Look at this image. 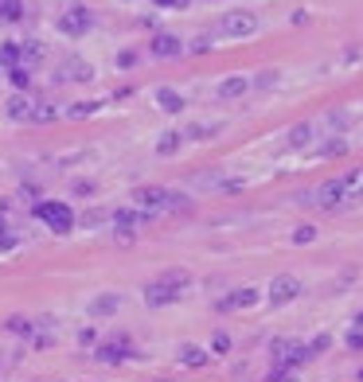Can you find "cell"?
Wrapping results in <instances>:
<instances>
[{
    "instance_id": "1f68e13d",
    "label": "cell",
    "mask_w": 363,
    "mask_h": 382,
    "mask_svg": "<svg viewBox=\"0 0 363 382\" xmlns=\"http://www.w3.org/2000/svg\"><path fill=\"white\" fill-rule=\"evenodd\" d=\"M94 102H75V109H70V118H86V113H94Z\"/></svg>"
},
{
    "instance_id": "603a6c76",
    "label": "cell",
    "mask_w": 363,
    "mask_h": 382,
    "mask_svg": "<svg viewBox=\"0 0 363 382\" xmlns=\"http://www.w3.org/2000/svg\"><path fill=\"white\" fill-rule=\"evenodd\" d=\"M8 332H12V335H24V340H36V324L24 320V316H12V320H8Z\"/></svg>"
},
{
    "instance_id": "9c48e42d",
    "label": "cell",
    "mask_w": 363,
    "mask_h": 382,
    "mask_svg": "<svg viewBox=\"0 0 363 382\" xmlns=\"http://www.w3.org/2000/svg\"><path fill=\"white\" fill-rule=\"evenodd\" d=\"M270 304H289V301H297L301 296V281L297 277H289V273H281V277H274L270 281Z\"/></svg>"
},
{
    "instance_id": "ffe728a7",
    "label": "cell",
    "mask_w": 363,
    "mask_h": 382,
    "mask_svg": "<svg viewBox=\"0 0 363 382\" xmlns=\"http://www.w3.org/2000/svg\"><path fill=\"white\" fill-rule=\"evenodd\" d=\"M313 133H316L313 121H301V125H297L293 133H289V148H304L309 141H313Z\"/></svg>"
},
{
    "instance_id": "4dcf8cb0",
    "label": "cell",
    "mask_w": 363,
    "mask_h": 382,
    "mask_svg": "<svg viewBox=\"0 0 363 382\" xmlns=\"http://www.w3.org/2000/svg\"><path fill=\"white\" fill-rule=\"evenodd\" d=\"M328 335H316V340H309V355H320V351H328Z\"/></svg>"
},
{
    "instance_id": "7402d4cb",
    "label": "cell",
    "mask_w": 363,
    "mask_h": 382,
    "mask_svg": "<svg viewBox=\"0 0 363 382\" xmlns=\"http://www.w3.org/2000/svg\"><path fill=\"white\" fill-rule=\"evenodd\" d=\"M43 59V43H36V40H31V43H20V63H24V67H36V63H40Z\"/></svg>"
},
{
    "instance_id": "2e32d148",
    "label": "cell",
    "mask_w": 363,
    "mask_h": 382,
    "mask_svg": "<svg viewBox=\"0 0 363 382\" xmlns=\"http://www.w3.org/2000/svg\"><path fill=\"white\" fill-rule=\"evenodd\" d=\"M94 70H90V63H82V59H67L63 63V74L59 79H70V82H86Z\"/></svg>"
},
{
    "instance_id": "f1b7e54d",
    "label": "cell",
    "mask_w": 363,
    "mask_h": 382,
    "mask_svg": "<svg viewBox=\"0 0 363 382\" xmlns=\"http://www.w3.org/2000/svg\"><path fill=\"white\" fill-rule=\"evenodd\" d=\"M313 238H316L313 226H297V230H293V242H297V246H309Z\"/></svg>"
},
{
    "instance_id": "d590c367",
    "label": "cell",
    "mask_w": 363,
    "mask_h": 382,
    "mask_svg": "<svg viewBox=\"0 0 363 382\" xmlns=\"http://www.w3.org/2000/svg\"><path fill=\"white\" fill-rule=\"evenodd\" d=\"M270 382H297V374L293 371H274V374H270Z\"/></svg>"
},
{
    "instance_id": "cb8c5ba5",
    "label": "cell",
    "mask_w": 363,
    "mask_h": 382,
    "mask_svg": "<svg viewBox=\"0 0 363 382\" xmlns=\"http://www.w3.org/2000/svg\"><path fill=\"white\" fill-rule=\"evenodd\" d=\"M24 16V0H0V20H20Z\"/></svg>"
},
{
    "instance_id": "d6a6232c",
    "label": "cell",
    "mask_w": 363,
    "mask_h": 382,
    "mask_svg": "<svg viewBox=\"0 0 363 382\" xmlns=\"http://www.w3.org/2000/svg\"><path fill=\"white\" fill-rule=\"evenodd\" d=\"M348 347H352V351H363V328L348 332Z\"/></svg>"
},
{
    "instance_id": "4fadbf2b",
    "label": "cell",
    "mask_w": 363,
    "mask_h": 382,
    "mask_svg": "<svg viewBox=\"0 0 363 382\" xmlns=\"http://www.w3.org/2000/svg\"><path fill=\"white\" fill-rule=\"evenodd\" d=\"M148 47H153V55H157V59H176L180 51H184V43H180L176 35L160 31V35H153V43H148Z\"/></svg>"
},
{
    "instance_id": "d4e9b609",
    "label": "cell",
    "mask_w": 363,
    "mask_h": 382,
    "mask_svg": "<svg viewBox=\"0 0 363 382\" xmlns=\"http://www.w3.org/2000/svg\"><path fill=\"white\" fill-rule=\"evenodd\" d=\"M0 67H20V43H4L0 47Z\"/></svg>"
},
{
    "instance_id": "f546056e",
    "label": "cell",
    "mask_w": 363,
    "mask_h": 382,
    "mask_svg": "<svg viewBox=\"0 0 363 382\" xmlns=\"http://www.w3.org/2000/svg\"><path fill=\"white\" fill-rule=\"evenodd\" d=\"M277 82V70H262V74H258L254 82H250V86H258V90H265V86H274Z\"/></svg>"
},
{
    "instance_id": "5bb4252c",
    "label": "cell",
    "mask_w": 363,
    "mask_h": 382,
    "mask_svg": "<svg viewBox=\"0 0 363 382\" xmlns=\"http://www.w3.org/2000/svg\"><path fill=\"white\" fill-rule=\"evenodd\" d=\"M157 106L164 109V113H180V109H184V94L172 90V86H160L157 90Z\"/></svg>"
},
{
    "instance_id": "7c38bea8",
    "label": "cell",
    "mask_w": 363,
    "mask_h": 382,
    "mask_svg": "<svg viewBox=\"0 0 363 382\" xmlns=\"http://www.w3.org/2000/svg\"><path fill=\"white\" fill-rule=\"evenodd\" d=\"M246 90H250V79H246V74H231V79H223V82L215 86V94H219L223 102H235V98H242Z\"/></svg>"
},
{
    "instance_id": "e575fe53",
    "label": "cell",
    "mask_w": 363,
    "mask_h": 382,
    "mask_svg": "<svg viewBox=\"0 0 363 382\" xmlns=\"http://www.w3.org/2000/svg\"><path fill=\"white\" fill-rule=\"evenodd\" d=\"M102 218H106V211H86V215H82V223H86V226H98Z\"/></svg>"
},
{
    "instance_id": "6da1fadb",
    "label": "cell",
    "mask_w": 363,
    "mask_h": 382,
    "mask_svg": "<svg viewBox=\"0 0 363 382\" xmlns=\"http://www.w3.org/2000/svg\"><path fill=\"white\" fill-rule=\"evenodd\" d=\"M133 199H137V207L148 211V215H157V211H184L187 207V199L180 191H168V187H137Z\"/></svg>"
},
{
    "instance_id": "83f0119b",
    "label": "cell",
    "mask_w": 363,
    "mask_h": 382,
    "mask_svg": "<svg viewBox=\"0 0 363 382\" xmlns=\"http://www.w3.org/2000/svg\"><path fill=\"white\" fill-rule=\"evenodd\" d=\"M211 351H215V355H226V351H231V335H226V332H215V340H211Z\"/></svg>"
},
{
    "instance_id": "836d02e7",
    "label": "cell",
    "mask_w": 363,
    "mask_h": 382,
    "mask_svg": "<svg viewBox=\"0 0 363 382\" xmlns=\"http://www.w3.org/2000/svg\"><path fill=\"white\" fill-rule=\"evenodd\" d=\"M12 246H16V238L8 234V226L0 223V250H12Z\"/></svg>"
},
{
    "instance_id": "44dd1931",
    "label": "cell",
    "mask_w": 363,
    "mask_h": 382,
    "mask_svg": "<svg viewBox=\"0 0 363 382\" xmlns=\"http://www.w3.org/2000/svg\"><path fill=\"white\" fill-rule=\"evenodd\" d=\"M180 363H184V367H207V351L187 343V347H180Z\"/></svg>"
},
{
    "instance_id": "ab89813d",
    "label": "cell",
    "mask_w": 363,
    "mask_h": 382,
    "mask_svg": "<svg viewBox=\"0 0 363 382\" xmlns=\"http://www.w3.org/2000/svg\"><path fill=\"white\" fill-rule=\"evenodd\" d=\"M153 4H160V8H184L187 0H153Z\"/></svg>"
},
{
    "instance_id": "9a60e30c",
    "label": "cell",
    "mask_w": 363,
    "mask_h": 382,
    "mask_svg": "<svg viewBox=\"0 0 363 382\" xmlns=\"http://www.w3.org/2000/svg\"><path fill=\"white\" fill-rule=\"evenodd\" d=\"M340 187L348 199H360L363 196V168H352V172H343L340 176Z\"/></svg>"
},
{
    "instance_id": "8d00e7d4",
    "label": "cell",
    "mask_w": 363,
    "mask_h": 382,
    "mask_svg": "<svg viewBox=\"0 0 363 382\" xmlns=\"http://www.w3.org/2000/svg\"><path fill=\"white\" fill-rule=\"evenodd\" d=\"M94 340H98V332H94V328H82V332H79V343H86V347H90Z\"/></svg>"
},
{
    "instance_id": "8992f818",
    "label": "cell",
    "mask_w": 363,
    "mask_h": 382,
    "mask_svg": "<svg viewBox=\"0 0 363 382\" xmlns=\"http://www.w3.org/2000/svg\"><path fill=\"white\" fill-rule=\"evenodd\" d=\"M215 31L223 35V40H246V35H254L258 31V16L254 12H226Z\"/></svg>"
},
{
    "instance_id": "5b68a950",
    "label": "cell",
    "mask_w": 363,
    "mask_h": 382,
    "mask_svg": "<svg viewBox=\"0 0 363 382\" xmlns=\"http://www.w3.org/2000/svg\"><path fill=\"white\" fill-rule=\"evenodd\" d=\"M274 363L277 371H293V367H301V363H309L313 355H309V343H297V340H274Z\"/></svg>"
},
{
    "instance_id": "f35d334b",
    "label": "cell",
    "mask_w": 363,
    "mask_h": 382,
    "mask_svg": "<svg viewBox=\"0 0 363 382\" xmlns=\"http://www.w3.org/2000/svg\"><path fill=\"white\" fill-rule=\"evenodd\" d=\"M75 191H79V196H94V184H90V180H79V184H75Z\"/></svg>"
},
{
    "instance_id": "7a4b0ae2",
    "label": "cell",
    "mask_w": 363,
    "mask_h": 382,
    "mask_svg": "<svg viewBox=\"0 0 363 382\" xmlns=\"http://www.w3.org/2000/svg\"><path fill=\"white\" fill-rule=\"evenodd\" d=\"M187 289V273H180V269H168L164 277H157V281L145 289V301L153 304V308H160V304H172L180 301V293Z\"/></svg>"
},
{
    "instance_id": "277c9868",
    "label": "cell",
    "mask_w": 363,
    "mask_h": 382,
    "mask_svg": "<svg viewBox=\"0 0 363 382\" xmlns=\"http://www.w3.org/2000/svg\"><path fill=\"white\" fill-rule=\"evenodd\" d=\"M8 118L12 121H55V118H59V106H55V102L12 98L8 102Z\"/></svg>"
},
{
    "instance_id": "74e56055",
    "label": "cell",
    "mask_w": 363,
    "mask_h": 382,
    "mask_svg": "<svg viewBox=\"0 0 363 382\" xmlns=\"http://www.w3.org/2000/svg\"><path fill=\"white\" fill-rule=\"evenodd\" d=\"M133 63H137V55H133V51H121V55H118V67H133Z\"/></svg>"
},
{
    "instance_id": "484cf974",
    "label": "cell",
    "mask_w": 363,
    "mask_h": 382,
    "mask_svg": "<svg viewBox=\"0 0 363 382\" xmlns=\"http://www.w3.org/2000/svg\"><path fill=\"white\" fill-rule=\"evenodd\" d=\"M8 82H12L16 90H28V86H31V70L24 67V63H20V67H12V70H8Z\"/></svg>"
},
{
    "instance_id": "52a82bcc",
    "label": "cell",
    "mask_w": 363,
    "mask_h": 382,
    "mask_svg": "<svg viewBox=\"0 0 363 382\" xmlns=\"http://www.w3.org/2000/svg\"><path fill=\"white\" fill-rule=\"evenodd\" d=\"M109 223H114V234L118 238H133L137 234V226H145V223H153V215H148V211H114V215H109Z\"/></svg>"
},
{
    "instance_id": "d6986e66",
    "label": "cell",
    "mask_w": 363,
    "mask_h": 382,
    "mask_svg": "<svg viewBox=\"0 0 363 382\" xmlns=\"http://www.w3.org/2000/svg\"><path fill=\"white\" fill-rule=\"evenodd\" d=\"M180 148H184V133H176V129H172V133H164V137L157 141V152H160V157H176Z\"/></svg>"
},
{
    "instance_id": "30bf717a",
    "label": "cell",
    "mask_w": 363,
    "mask_h": 382,
    "mask_svg": "<svg viewBox=\"0 0 363 382\" xmlns=\"http://www.w3.org/2000/svg\"><path fill=\"white\" fill-rule=\"evenodd\" d=\"M90 8H70V12H63L59 16V31L63 35H86L90 31Z\"/></svg>"
},
{
    "instance_id": "ac0fdd59",
    "label": "cell",
    "mask_w": 363,
    "mask_h": 382,
    "mask_svg": "<svg viewBox=\"0 0 363 382\" xmlns=\"http://www.w3.org/2000/svg\"><path fill=\"white\" fill-rule=\"evenodd\" d=\"M215 133H223V121H199V125L187 129L184 137H192V141H211Z\"/></svg>"
},
{
    "instance_id": "4316f807",
    "label": "cell",
    "mask_w": 363,
    "mask_h": 382,
    "mask_svg": "<svg viewBox=\"0 0 363 382\" xmlns=\"http://www.w3.org/2000/svg\"><path fill=\"white\" fill-rule=\"evenodd\" d=\"M343 148H348V141H340V137H336V141H328V145H320V148H316V157H340Z\"/></svg>"
},
{
    "instance_id": "e0dca14e",
    "label": "cell",
    "mask_w": 363,
    "mask_h": 382,
    "mask_svg": "<svg viewBox=\"0 0 363 382\" xmlns=\"http://www.w3.org/2000/svg\"><path fill=\"white\" fill-rule=\"evenodd\" d=\"M118 304H121L118 293H102L98 301H90V316H109V312H118Z\"/></svg>"
},
{
    "instance_id": "8fae6325",
    "label": "cell",
    "mask_w": 363,
    "mask_h": 382,
    "mask_svg": "<svg viewBox=\"0 0 363 382\" xmlns=\"http://www.w3.org/2000/svg\"><path fill=\"white\" fill-rule=\"evenodd\" d=\"M133 355V343L125 340V335H114V340H106L98 347V359L102 363H121V359H129Z\"/></svg>"
},
{
    "instance_id": "ba28073f",
    "label": "cell",
    "mask_w": 363,
    "mask_h": 382,
    "mask_svg": "<svg viewBox=\"0 0 363 382\" xmlns=\"http://www.w3.org/2000/svg\"><path fill=\"white\" fill-rule=\"evenodd\" d=\"M258 301H262V293H258L254 285H242V289H235L231 296H223L215 308L219 312H242V308H254Z\"/></svg>"
},
{
    "instance_id": "3957f363",
    "label": "cell",
    "mask_w": 363,
    "mask_h": 382,
    "mask_svg": "<svg viewBox=\"0 0 363 382\" xmlns=\"http://www.w3.org/2000/svg\"><path fill=\"white\" fill-rule=\"evenodd\" d=\"M36 218H40L47 230H55V234L75 230V211H70L67 203H59V199H43V203H36Z\"/></svg>"
}]
</instances>
